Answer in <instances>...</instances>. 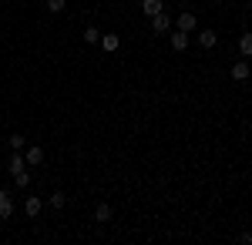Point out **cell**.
Masks as SVG:
<instances>
[{
	"label": "cell",
	"instance_id": "obj_1",
	"mask_svg": "<svg viewBox=\"0 0 252 245\" xmlns=\"http://www.w3.org/2000/svg\"><path fill=\"white\" fill-rule=\"evenodd\" d=\"M195 27H198V17H195V14H189V10L175 17V31H185V34H192Z\"/></svg>",
	"mask_w": 252,
	"mask_h": 245
},
{
	"label": "cell",
	"instance_id": "obj_2",
	"mask_svg": "<svg viewBox=\"0 0 252 245\" xmlns=\"http://www.w3.org/2000/svg\"><path fill=\"white\" fill-rule=\"evenodd\" d=\"M152 31H155L158 37H165V34L172 31V17H168L165 10H161V14H155V17H152Z\"/></svg>",
	"mask_w": 252,
	"mask_h": 245
},
{
	"label": "cell",
	"instance_id": "obj_3",
	"mask_svg": "<svg viewBox=\"0 0 252 245\" xmlns=\"http://www.w3.org/2000/svg\"><path fill=\"white\" fill-rule=\"evenodd\" d=\"M168 44H172V51H185L189 47V34L185 31H168Z\"/></svg>",
	"mask_w": 252,
	"mask_h": 245
},
{
	"label": "cell",
	"instance_id": "obj_4",
	"mask_svg": "<svg viewBox=\"0 0 252 245\" xmlns=\"http://www.w3.org/2000/svg\"><path fill=\"white\" fill-rule=\"evenodd\" d=\"M7 171H10V175H20V171H27V158H24L20 151H14V154H10V161H7Z\"/></svg>",
	"mask_w": 252,
	"mask_h": 245
},
{
	"label": "cell",
	"instance_id": "obj_5",
	"mask_svg": "<svg viewBox=\"0 0 252 245\" xmlns=\"http://www.w3.org/2000/svg\"><path fill=\"white\" fill-rule=\"evenodd\" d=\"M10 215H14V198L7 188H0V218H10Z\"/></svg>",
	"mask_w": 252,
	"mask_h": 245
},
{
	"label": "cell",
	"instance_id": "obj_6",
	"mask_svg": "<svg viewBox=\"0 0 252 245\" xmlns=\"http://www.w3.org/2000/svg\"><path fill=\"white\" fill-rule=\"evenodd\" d=\"M97 44L111 54V51H118V47H121V37H118V34H101V40H97Z\"/></svg>",
	"mask_w": 252,
	"mask_h": 245
},
{
	"label": "cell",
	"instance_id": "obj_7",
	"mask_svg": "<svg viewBox=\"0 0 252 245\" xmlns=\"http://www.w3.org/2000/svg\"><path fill=\"white\" fill-rule=\"evenodd\" d=\"M24 208H27V218H37V215H40V208H44V202H40V198H34V195H27Z\"/></svg>",
	"mask_w": 252,
	"mask_h": 245
},
{
	"label": "cell",
	"instance_id": "obj_8",
	"mask_svg": "<svg viewBox=\"0 0 252 245\" xmlns=\"http://www.w3.org/2000/svg\"><path fill=\"white\" fill-rule=\"evenodd\" d=\"M24 158H27V165H31V168H37V165H44V148H27Z\"/></svg>",
	"mask_w": 252,
	"mask_h": 245
},
{
	"label": "cell",
	"instance_id": "obj_9",
	"mask_svg": "<svg viewBox=\"0 0 252 245\" xmlns=\"http://www.w3.org/2000/svg\"><path fill=\"white\" fill-rule=\"evenodd\" d=\"M111 215H115V208L108 205V202H101V205L94 208V218H97V222H111Z\"/></svg>",
	"mask_w": 252,
	"mask_h": 245
},
{
	"label": "cell",
	"instance_id": "obj_10",
	"mask_svg": "<svg viewBox=\"0 0 252 245\" xmlns=\"http://www.w3.org/2000/svg\"><path fill=\"white\" fill-rule=\"evenodd\" d=\"M198 44H202L205 51H212L215 44H219V37H215V31H202V34H198Z\"/></svg>",
	"mask_w": 252,
	"mask_h": 245
},
{
	"label": "cell",
	"instance_id": "obj_11",
	"mask_svg": "<svg viewBox=\"0 0 252 245\" xmlns=\"http://www.w3.org/2000/svg\"><path fill=\"white\" fill-rule=\"evenodd\" d=\"M249 74H252V67L246 64V61H239V64H232V77H235V81H246Z\"/></svg>",
	"mask_w": 252,
	"mask_h": 245
},
{
	"label": "cell",
	"instance_id": "obj_12",
	"mask_svg": "<svg viewBox=\"0 0 252 245\" xmlns=\"http://www.w3.org/2000/svg\"><path fill=\"white\" fill-rule=\"evenodd\" d=\"M141 10H145L148 17H155V14H161L165 7H161V0H141Z\"/></svg>",
	"mask_w": 252,
	"mask_h": 245
},
{
	"label": "cell",
	"instance_id": "obj_13",
	"mask_svg": "<svg viewBox=\"0 0 252 245\" xmlns=\"http://www.w3.org/2000/svg\"><path fill=\"white\" fill-rule=\"evenodd\" d=\"M239 51H242V57H252V31H246L239 37Z\"/></svg>",
	"mask_w": 252,
	"mask_h": 245
},
{
	"label": "cell",
	"instance_id": "obj_14",
	"mask_svg": "<svg viewBox=\"0 0 252 245\" xmlns=\"http://www.w3.org/2000/svg\"><path fill=\"white\" fill-rule=\"evenodd\" d=\"M47 205H51V208H64V205H67V195H64V191H54V195L47 198Z\"/></svg>",
	"mask_w": 252,
	"mask_h": 245
},
{
	"label": "cell",
	"instance_id": "obj_15",
	"mask_svg": "<svg viewBox=\"0 0 252 245\" xmlns=\"http://www.w3.org/2000/svg\"><path fill=\"white\" fill-rule=\"evenodd\" d=\"M101 40V31L97 27H84V44H97Z\"/></svg>",
	"mask_w": 252,
	"mask_h": 245
},
{
	"label": "cell",
	"instance_id": "obj_16",
	"mask_svg": "<svg viewBox=\"0 0 252 245\" xmlns=\"http://www.w3.org/2000/svg\"><path fill=\"white\" fill-rule=\"evenodd\" d=\"M64 7H67V0H47V10L51 14H64Z\"/></svg>",
	"mask_w": 252,
	"mask_h": 245
},
{
	"label": "cell",
	"instance_id": "obj_17",
	"mask_svg": "<svg viewBox=\"0 0 252 245\" xmlns=\"http://www.w3.org/2000/svg\"><path fill=\"white\" fill-rule=\"evenodd\" d=\"M14 185H17V188H27V185H31V175H27V171L14 175Z\"/></svg>",
	"mask_w": 252,
	"mask_h": 245
},
{
	"label": "cell",
	"instance_id": "obj_18",
	"mask_svg": "<svg viewBox=\"0 0 252 245\" xmlns=\"http://www.w3.org/2000/svg\"><path fill=\"white\" fill-rule=\"evenodd\" d=\"M7 145H10L14 151H20V148H24V134H10V138H7Z\"/></svg>",
	"mask_w": 252,
	"mask_h": 245
},
{
	"label": "cell",
	"instance_id": "obj_19",
	"mask_svg": "<svg viewBox=\"0 0 252 245\" xmlns=\"http://www.w3.org/2000/svg\"><path fill=\"white\" fill-rule=\"evenodd\" d=\"M239 242H242V245H252V232H242V235H239Z\"/></svg>",
	"mask_w": 252,
	"mask_h": 245
},
{
	"label": "cell",
	"instance_id": "obj_20",
	"mask_svg": "<svg viewBox=\"0 0 252 245\" xmlns=\"http://www.w3.org/2000/svg\"><path fill=\"white\" fill-rule=\"evenodd\" d=\"M249 7H252V0H249Z\"/></svg>",
	"mask_w": 252,
	"mask_h": 245
}]
</instances>
